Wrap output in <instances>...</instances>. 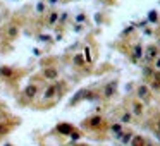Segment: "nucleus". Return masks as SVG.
<instances>
[{
	"label": "nucleus",
	"instance_id": "1",
	"mask_svg": "<svg viewBox=\"0 0 160 146\" xmlns=\"http://www.w3.org/2000/svg\"><path fill=\"white\" fill-rule=\"evenodd\" d=\"M43 76H45V79H57L59 72L55 69H43Z\"/></svg>",
	"mask_w": 160,
	"mask_h": 146
},
{
	"label": "nucleus",
	"instance_id": "2",
	"mask_svg": "<svg viewBox=\"0 0 160 146\" xmlns=\"http://www.w3.org/2000/svg\"><path fill=\"white\" fill-rule=\"evenodd\" d=\"M114 91H115V83H108L105 86V91H103V95H105L107 98H110L114 95Z\"/></svg>",
	"mask_w": 160,
	"mask_h": 146
},
{
	"label": "nucleus",
	"instance_id": "3",
	"mask_svg": "<svg viewBox=\"0 0 160 146\" xmlns=\"http://www.w3.org/2000/svg\"><path fill=\"white\" fill-rule=\"evenodd\" d=\"M138 96L141 100H148V96H150L148 88H146V86H139V88H138Z\"/></svg>",
	"mask_w": 160,
	"mask_h": 146
},
{
	"label": "nucleus",
	"instance_id": "4",
	"mask_svg": "<svg viewBox=\"0 0 160 146\" xmlns=\"http://www.w3.org/2000/svg\"><path fill=\"white\" fill-rule=\"evenodd\" d=\"M55 91H57V88H55V86H50V88H48L47 91H45V95H43V98H45V100H50V98H53V96H55Z\"/></svg>",
	"mask_w": 160,
	"mask_h": 146
},
{
	"label": "nucleus",
	"instance_id": "5",
	"mask_svg": "<svg viewBox=\"0 0 160 146\" xmlns=\"http://www.w3.org/2000/svg\"><path fill=\"white\" fill-rule=\"evenodd\" d=\"M57 129H59V132H62V134H71V132H72V127H71L69 124H60Z\"/></svg>",
	"mask_w": 160,
	"mask_h": 146
},
{
	"label": "nucleus",
	"instance_id": "6",
	"mask_svg": "<svg viewBox=\"0 0 160 146\" xmlns=\"http://www.w3.org/2000/svg\"><path fill=\"white\" fill-rule=\"evenodd\" d=\"M26 96L28 98H35V96H36V86H28L26 88Z\"/></svg>",
	"mask_w": 160,
	"mask_h": 146
},
{
	"label": "nucleus",
	"instance_id": "7",
	"mask_svg": "<svg viewBox=\"0 0 160 146\" xmlns=\"http://www.w3.org/2000/svg\"><path fill=\"white\" fill-rule=\"evenodd\" d=\"M100 124H102V119H100V117H93V119L90 120V125H91V127H98Z\"/></svg>",
	"mask_w": 160,
	"mask_h": 146
},
{
	"label": "nucleus",
	"instance_id": "8",
	"mask_svg": "<svg viewBox=\"0 0 160 146\" xmlns=\"http://www.w3.org/2000/svg\"><path fill=\"white\" fill-rule=\"evenodd\" d=\"M141 57H143V48L134 47V58H141Z\"/></svg>",
	"mask_w": 160,
	"mask_h": 146
},
{
	"label": "nucleus",
	"instance_id": "9",
	"mask_svg": "<svg viewBox=\"0 0 160 146\" xmlns=\"http://www.w3.org/2000/svg\"><path fill=\"white\" fill-rule=\"evenodd\" d=\"M0 74H2V76H5V78H11V76H12V71L9 67H2V69H0Z\"/></svg>",
	"mask_w": 160,
	"mask_h": 146
},
{
	"label": "nucleus",
	"instance_id": "10",
	"mask_svg": "<svg viewBox=\"0 0 160 146\" xmlns=\"http://www.w3.org/2000/svg\"><path fill=\"white\" fill-rule=\"evenodd\" d=\"M85 93H86V91H79V93L76 95V98H72V100H71V105H74L76 101H79V100L83 98V96H85Z\"/></svg>",
	"mask_w": 160,
	"mask_h": 146
},
{
	"label": "nucleus",
	"instance_id": "11",
	"mask_svg": "<svg viewBox=\"0 0 160 146\" xmlns=\"http://www.w3.org/2000/svg\"><path fill=\"white\" fill-rule=\"evenodd\" d=\"M155 57H157V48L150 47L148 48V58H155Z\"/></svg>",
	"mask_w": 160,
	"mask_h": 146
},
{
	"label": "nucleus",
	"instance_id": "12",
	"mask_svg": "<svg viewBox=\"0 0 160 146\" xmlns=\"http://www.w3.org/2000/svg\"><path fill=\"white\" fill-rule=\"evenodd\" d=\"M9 36H11V38H16L17 36V28L16 26H11V28H9Z\"/></svg>",
	"mask_w": 160,
	"mask_h": 146
},
{
	"label": "nucleus",
	"instance_id": "13",
	"mask_svg": "<svg viewBox=\"0 0 160 146\" xmlns=\"http://www.w3.org/2000/svg\"><path fill=\"white\" fill-rule=\"evenodd\" d=\"M143 144H145L143 138H134L133 139V146H143Z\"/></svg>",
	"mask_w": 160,
	"mask_h": 146
},
{
	"label": "nucleus",
	"instance_id": "14",
	"mask_svg": "<svg viewBox=\"0 0 160 146\" xmlns=\"http://www.w3.org/2000/svg\"><path fill=\"white\" fill-rule=\"evenodd\" d=\"M57 17H59V14H57V12H53L52 16H50V24H53V22L57 21Z\"/></svg>",
	"mask_w": 160,
	"mask_h": 146
},
{
	"label": "nucleus",
	"instance_id": "15",
	"mask_svg": "<svg viewBox=\"0 0 160 146\" xmlns=\"http://www.w3.org/2000/svg\"><path fill=\"white\" fill-rule=\"evenodd\" d=\"M148 19H150V21H157V12L152 11V12H150V16H148Z\"/></svg>",
	"mask_w": 160,
	"mask_h": 146
},
{
	"label": "nucleus",
	"instance_id": "16",
	"mask_svg": "<svg viewBox=\"0 0 160 146\" xmlns=\"http://www.w3.org/2000/svg\"><path fill=\"white\" fill-rule=\"evenodd\" d=\"M141 110H143V107H141L139 103L134 105V112H136V114H141Z\"/></svg>",
	"mask_w": 160,
	"mask_h": 146
},
{
	"label": "nucleus",
	"instance_id": "17",
	"mask_svg": "<svg viewBox=\"0 0 160 146\" xmlns=\"http://www.w3.org/2000/svg\"><path fill=\"white\" fill-rule=\"evenodd\" d=\"M85 55H86V60L91 62V55H90V48H85Z\"/></svg>",
	"mask_w": 160,
	"mask_h": 146
},
{
	"label": "nucleus",
	"instance_id": "18",
	"mask_svg": "<svg viewBox=\"0 0 160 146\" xmlns=\"http://www.w3.org/2000/svg\"><path fill=\"white\" fill-rule=\"evenodd\" d=\"M122 138V143H128V141H131V134H128V136H121Z\"/></svg>",
	"mask_w": 160,
	"mask_h": 146
},
{
	"label": "nucleus",
	"instance_id": "19",
	"mask_svg": "<svg viewBox=\"0 0 160 146\" xmlns=\"http://www.w3.org/2000/svg\"><path fill=\"white\" fill-rule=\"evenodd\" d=\"M74 62H76V64H78V65H81V64H83V58H81V57H79V55H78V57H76V58H74Z\"/></svg>",
	"mask_w": 160,
	"mask_h": 146
},
{
	"label": "nucleus",
	"instance_id": "20",
	"mask_svg": "<svg viewBox=\"0 0 160 146\" xmlns=\"http://www.w3.org/2000/svg\"><path fill=\"white\" fill-rule=\"evenodd\" d=\"M129 120H131V115H129V114H126V115L122 117V122H129Z\"/></svg>",
	"mask_w": 160,
	"mask_h": 146
},
{
	"label": "nucleus",
	"instance_id": "21",
	"mask_svg": "<svg viewBox=\"0 0 160 146\" xmlns=\"http://www.w3.org/2000/svg\"><path fill=\"white\" fill-rule=\"evenodd\" d=\"M112 131H115V132H121V125H112Z\"/></svg>",
	"mask_w": 160,
	"mask_h": 146
},
{
	"label": "nucleus",
	"instance_id": "22",
	"mask_svg": "<svg viewBox=\"0 0 160 146\" xmlns=\"http://www.w3.org/2000/svg\"><path fill=\"white\" fill-rule=\"evenodd\" d=\"M36 11H38V12H43V4H42V2H40V4H38Z\"/></svg>",
	"mask_w": 160,
	"mask_h": 146
},
{
	"label": "nucleus",
	"instance_id": "23",
	"mask_svg": "<svg viewBox=\"0 0 160 146\" xmlns=\"http://www.w3.org/2000/svg\"><path fill=\"white\" fill-rule=\"evenodd\" d=\"M153 79H157V81H160V72H157V74H155V76H153Z\"/></svg>",
	"mask_w": 160,
	"mask_h": 146
},
{
	"label": "nucleus",
	"instance_id": "24",
	"mask_svg": "<svg viewBox=\"0 0 160 146\" xmlns=\"http://www.w3.org/2000/svg\"><path fill=\"white\" fill-rule=\"evenodd\" d=\"M48 2H50V4H57V2H59V0H48Z\"/></svg>",
	"mask_w": 160,
	"mask_h": 146
},
{
	"label": "nucleus",
	"instance_id": "25",
	"mask_svg": "<svg viewBox=\"0 0 160 146\" xmlns=\"http://www.w3.org/2000/svg\"><path fill=\"white\" fill-rule=\"evenodd\" d=\"M157 67L160 69V58H158V60H157Z\"/></svg>",
	"mask_w": 160,
	"mask_h": 146
},
{
	"label": "nucleus",
	"instance_id": "26",
	"mask_svg": "<svg viewBox=\"0 0 160 146\" xmlns=\"http://www.w3.org/2000/svg\"><path fill=\"white\" fill-rule=\"evenodd\" d=\"M157 127H158V129H160V120H158V122H157Z\"/></svg>",
	"mask_w": 160,
	"mask_h": 146
},
{
	"label": "nucleus",
	"instance_id": "27",
	"mask_svg": "<svg viewBox=\"0 0 160 146\" xmlns=\"http://www.w3.org/2000/svg\"><path fill=\"white\" fill-rule=\"evenodd\" d=\"M2 131H4V127H2V125H0V132H2Z\"/></svg>",
	"mask_w": 160,
	"mask_h": 146
},
{
	"label": "nucleus",
	"instance_id": "28",
	"mask_svg": "<svg viewBox=\"0 0 160 146\" xmlns=\"http://www.w3.org/2000/svg\"><path fill=\"white\" fill-rule=\"evenodd\" d=\"M5 146H11V144H5Z\"/></svg>",
	"mask_w": 160,
	"mask_h": 146
}]
</instances>
